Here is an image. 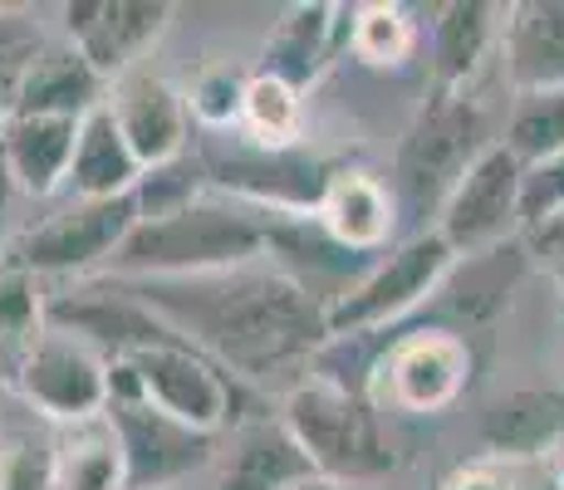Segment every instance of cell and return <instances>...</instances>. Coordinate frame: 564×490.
Segmentation results:
<instances>
[{
	"label": "cell",
	"mask_w": 564,
	"mask_h": 490,
	"mask_svg": "<svg viewBox=\"0 0 564 490\" xmlns=\"http://www.w3.org/2000/svg\"><path fill=\"white\" fill-rule=\"evenodd\" d=\"M113 285L143 300L167 329H177L221 373H236L251 388L305 383L314 353L329 344L324 324L329 304L285 265H246L197 280H113Z\"/></svg>",
	"instance_id": "cell-1"
},
{
	"label": "cell",
	"mask_w": 564,
	"mask_h": 490,
	"mask_svg": "<svg viewBox=\"0 0 564 490\" xmlns=\"http://www.w3.org/2000/svg\"><path fill=\"white\" fill-rule=\"evenodd\" d=\"M270 241H275V216L241 206L231 196H202L187 211L138 221L108 280H197V275H226V270L265 265Z\"/></svg>",
	"instance_id": "cell-2"
},
{
	"label": "cell",
	"mask_w": 564,
	"mask_h": 490,
	"mask_svg": "<svg viewBox=\"0 0 564 490\" xmlns=\"http://www.w3.org/2000/svg\"><path fill=\"white\" fill-rule=\"evenodd\" d=\"M280 422L300 442V451L310 456L314 476L344 490L388 481L398 471V442L383 422V407L364 392L305 378V383L285 388Z\"/></svg>",
	"instance_id": "cell-3"
},
{
	"label": "cell",
	"mask_w": 564,
	"mask_h": 490,
	"mask_svg": "<svg viewBox=\"0 0 564 490\" xmlns=\"http://www.w3.org/2000/svg\"><path fill=\"white\" fill-rule=\"evenodd\" d=\"M491 148L486 138V108L471 89H432L408 118L403 143L393 157V196L398 211L408 216H437L447 206L452 187L481 152Z\"/></svg>",
	"instance_id": "cell-4"
},
{
	"label": "cell",
	"mask_w": 564,
	"mask_h": 490,
	"mask_svg": "<svg viewBox=\"0 0 564 490\" xmlns=\"http://www.w3.org/2000/svg\"><path fill=\"white\" fill-rule=\"evenodd\" d=\"M197 157L216 196H231V202L256 206L265 216H285V221H305L319 211L329 182L349 167L310 143L265 148L246 133H202Z\"/></svg>",
	"instance_id": "cell-5"
},
{
	"label": "cell",
	"mask_w": 564,
	"mask_h": 490,
	"mask_svg": "<svg viewBox=\"0 0 564 490\" xmlns=\"http://www.w3.org/2000/svg\"><path fill=\"white\" fill-rule=\"evenodd\" d=\"M457 260L462 255L437 231H412L408 241H398L359 280H349L334 294V304L324 309L329 339H339V334H393V324H403L408 314L437 300Z\"/></svg>",
	"instance_id": "cell-6"
},
{
	"label": "cell",
	"mask_w": 564,
	"mask_h": 490,
	"mask_svg": "<svg viewBox=\"0 0 564 490\" xmlns=\"http://www.w3.org/2000/svg\"><path fill=\"white\" fill-rule=\"evenodd\" d=\"M138 221L143 216H138L133 196H118V202H64L54 216L35 221L30 231H20L10 241L6 265H20L40 280L74 275V285L99 280Z\"/></svg>",
	"instance_id": "cell-7"
},
{
	"label": "cell",
	"mask_w": 564,
	"mask_h": 490,
	"mask_svg": "<svg viewBox=\"0 0 564 490\" xmlns=\"http://www.w3.org/2000/svg\"><path fill=\"white\" fill-rule=\"evenodd\" d=\"M471 344L447 324H422V329L393 334V344L378 358V373L368 398L383 412L403 417H437L466 392L471 378Z\"/></svg>",
	"instance_id": "cell-8"
},
{
	"label": "cell",
	"mask_w": 564,
	"mask_h": 490,
	"mask_svg": "<svg viewBox=\"0 0 564 490\" xmlns=\"http://www.w3.org/2000/svg\"><path fill=\"white\" fill-rule=\"evenodd\" d=\"M10 388L50 427L89 422L108 412V358L74 334L45 329L40 339L20 348L15 368H10Z\"/></svg>",
	"instance_id": "cell-9"
},
{
	"label": "cell",
	"mask_w": 564,
	"mask_h": 490,
	"mask_svg": "<svg viewBox=\"0 0 564 490\" xmlns=\"http://www.w3.org/2000/svg\"><path fill=\"white\" fill-rule=\"evenodd\" d=\"M520 182H525V162L496 138L462 172V182L452 187L432 231L457 250L462 260L520 241Z\"/></svg>",
	"instance_id": "cell-10"
},
{
	"label": "cell",
	"mask_w": 564,
	"mask_h": 490,
	"mask_svg": "<svg viewBox=\"0 0 564 490\" xmlns=\"http://www.w3.org/2000/svg\"><path fill=\"white\" fill-rule=\"evenodd\" d=\"M108 417H113L118 442H123L128 490H187L192 476L216 466L226 442L167 417L153 402H113Z\"/></svg>",
	"instance_id": "cell-11"
},
{
	"label": "cell",
	"mask_w": 564,
	"mask_h": 490,
	"mask_svg": "<svg viewBox=\"0 0 564 490\" xmlns=\"http://www.w3.org/2000/svg\"><path fill=\"white\" fill-rule=\"evenodd\" d=\"M128 358H133L138 378H143V398L167 412V417L187 422L197 432H212V437H226L241 422V412H236V383H226L221 368L206 353H197L187 339L138 348Z\"/></svg>",
	"instance_id": "cell-12"
},
{
	"label": "cell",
	"mask_w": 564,
	"mask_h": 490,
	"mask_svg": "<svg viewBox=\"0 0 564 490\" xmlns=\"http://www.w3.org/2000/svg\"><path fill=\"white\" fill-rule=\"evenodd\" d=\"M64 15V40L118 84L123 74L143 69V54L167 35L177 6L167 0H69Z\"/></svg>",
	"instance_id": "cell-13"
},
{
	"label": "cell",
	"mask_w": 564,
	"mask_h": 490,
	"mask_svg": "<svg viewBox=\"0 0 564 490\" xmlns=\"http://www.w3.org/2000/svg\"><path fill=\"white\" fill-rule=\"evenodd\" d=\"M108 113H113L118 133L128 138L133 157L143 162V172L167 167L192 152L197 123L187 113V94L153 69H133L118 84H108Z\"/></svg>",
	"instance_id": "cell-14"
},
{
	"label": "cell",
	"mask_w": 564,
	"mask_h": 490,
	"mask_svg": "<svg viewBox=\"0 0 564 490\" xmlns=\"http://www.w3.org/2000/svg\"><path fill=\"white\" fill-rule=\"evenodd\" d=\"M354 6H334V0H300L285 6L280 20L270 25L265 45H260V74H275L290 89H314L324 74L334 69L344 50H349Z\"/></svg>",
	"instance_id": "cell-15"
},
{
	"label": "cell",
	"mask_w": 564,
	"mask_h": 490,
	"mask_svg": "<svg viewBox=\"0 0 564 490\" xmlns=\"http://www.w3.org/2000/svg\"><path fill=\"white\" fill-rule=\"evenodd\" d=\"M310 476V456L290 437L280 412H260V417H241L226 432L206 490H290Z\"/></svg>",
	"instance_id": "cell-16"
},
{
	"label": "cell",
	"mask_w": 564,
	"mask_h": 490,
	"mask_svg": "<svg viewBox=\"0 0 564 490\" xmlns=\"http://www.w3.org/2000/svg\"><path fill=\"white\" fill-rule=\"evenodd\" d=\"M108 104V79L84 59L69 40L35 45L10 89V113H45V118H89Z\"/></svg>",
	"instance_id": "cell-17"
},
{
	"label": "cell",
	"mask_w": 564,
	"mask_h": 490,
	"mask_svg": "<svg viewBox=\"0 0 564 490\" xmlns=\"http://www.w3.org/2000/svg\"><path fill=\"white\" fill-rule=\"evenodd\" d=\"M486 456L506 466L555 461L564 446V388H511L481 412Z\"/></svg>",
	"instance_id": "cell-18"
},
{
	"label": "cell",
	"mask_w": 564,
	"mask_h": 490,
	"mask_svg": "<svg viewBox=\"0 0 564 490\" xmlns=\"http://www.w3.org/2000/svg\"><path fill=\"white\" fill-rule=\"evenodd\" d=\"M398 216H403L398 196L383 177H373L364 167H344L324 192L314 226L349 255H378V250H393L388 241L398 231Z\"/></svg>",
	"instance_id": "cell-19"
},
{
	"label": "cell",
	"mask_w": 564,
	"mask_h": 490,
	"mask_svg": "<svg viewBox=\"0 0 564 490\" xmlns=\"http://www.w3.org/2000/svg\"><path fill=\"white\" fill-rule=\"evenodd\" d=\"M506 6L491 0H452L432 10L427 25V59H432V89H471L481 64L501 54Z\"/></svg>",
	"instance_id": "cell-20"
},
{
	"label": "cell",
	"mask_w": 564,
	"mask_h": 490,
	"mask_svg": "<svg viewBox=\"0 0 564 490\" xmlns=\"http://www.w3.org/2000/svg\"><path fill=\"white\" fill-rule=\"evenodd\" d=\"M84 118H45V113H10L0 128V152L15 177L20 196L30 202H50L69 187L74 148H79Z\"/></svg>",
	"instance_id": "cell-21"
},
{
	"label": "cell",
	"mask_w": 564,
	"mask_h": 490,
	"mask_svg": "<svg viewBox=\"0 0 564 490\" xmlns=\"http://www.w3.org/2000/svg\"><path fill=\"white\" fill-rule=\"evenodd\" d=\"M501 69L516 94L564 89V0H516V6H506Z\"/></svg>",
	"instance_id": "cell-22"
},
{
	"label": "cell",
	"mask_w": 564,
	"mask_h": 490,
	"mask_svg": "<svg viewBox=\"0 0 564 490\" xmlns=\"http://www.w3.org/2000/svg\"><path fill=\"white\" fill-rule=\"evenodd\" d=\"M143 182V162L133 157L128 138L118 133L113 113L94 108L79 123V148H74V167H69V202H118V196H133Z\"/></svg>",
	"instance_id": "cell-23"
},
{
	"label": "cell",
	"mask_w": 564,
	"mask_h": 490,
	"mask_svg": "<svg viewBox=\"0 0 564 490\" xmlns=\"http://www.w3.org/2000/svg\"><path fill=\"white\" fill-rule=\"evenodd\" d=\"M54 486L59 490H128L123 442L108 412L54 427Z\"/></svg>",
	"instance_id": "cell-24"
},
{
	"label": "cell",
	"mask_w": 564,
	"mask_h": 490,
	"mask_svg": "<svg viewBox=\"0 0 564 490\" xmlns=\"http://www.w3.org/2000/svg\"><path fill=\"white\" fill-rule=\"evenodd\" d=\"M417 50H422V25L412 20V10L388 6V0H364V6H354L349 54L364 59L368 69H403V64H412Z\"/></svg>",
	"instance_id": "cell-25"
},
{
	"label": "cell",
	"mask_w": 564,
	"mask_h": 490,
	"mask_svg": "<svg viewBox=\"0 0 564 490\" xmlns=\"http://www.w3.org/2000/svg\"><path fill=\"white\" fill-rule=\"evenodd\" d=\"M251 143L265 148H295L305 143V94L290 89L275 74L251 69V84H246V104H241V128Z\"/></svg>",
	"instance_id": "cell-26"
},
{
	"label": "cell",
	"mask_w": 564,
	"mask_h": 490,
	"mask_svg": "<svg viewBox=\"0 0 564 490\" xmlns=\"http://www.w3.org/2000/svg\"><path fill=\"white\" fill-rule=\"evenodd\" d=\"M501 143L511 148L525 167L540 157H550V152H564V89L516 94Z\"/></svg>",
	"instance_id": "cell-27"
},
{
	"label": "cell",
	"mask_w": 564,
	"mask_h": 490,
	"mask_svg": "<svg viewBox=\"0 0 564 490\" xmlns=\"http://www.w3.org/2000/svg\"><path fill=\"white\" fill-rule=\"evenodd\" d=\"M246 84L251 74L236 69V64H202L192 74L187 94V113L202 133H236L241 128V104H246Z\"/></svg>",
	"instance_id": "cell-28"
},
{
	"label": "cell",
	"mask_w": 564,
	"mask_h": 490,
	"mask_svg": "<svg viewBox=\"0 0 564 490\" xmlns=\"http://www.w3.org/2000/svg\"><path fill=\"white\" fill-rule=\"evenodd\" d=\"M202 196H212V182H206V167H202L197 148H192L187 157L167 162V167L143 172L133 202H138V216H143V221H158V216L187 211V206L202 202Z\"/></svg>",
	"instance_id": "cell-29"
},
{
	"label": "cell",
	"mask_w": 564,
	"mask_h": 490,
	"mask_svg": "<svg viewBox=\"0 0 564 490\" xmlns=\"http://www.w3.org/2000/svg\"><path fill=\"white\" fill-rule=\"evenodd\" d=\"M45 329H50V294L40 290V275H30L20 265H0V339H15L25 348Z\"/></svg>",
	"instance_id": "cell-30"
},
{
	"label": "cell",
	"mask_w": 564,
	"mask_h": 490,
	"mask_svg": "<svg viewBox=\"0 0 564 490\" xmlns=\"http://www.w3.org/2000/svg\"><path fill=\"white\" fill-rule=\"evenodd\" d=\"M0 490H59L54 442H35L30 432H0Z\"/></svg>",
	"instance_id": "cell-31"
},
{
	"label": "cell",
	"mask_w": 564,
	"mask_h": 490,
	"mask_svg": "<svg viewBox=\"0 0 564 490\" xmlns=\"http://www.w3.org/2000/svg\"><path fill=\"white\" fill-rule=\"evenodd\" d=\"M564 216V152L530 162L525 182H520V236L540 231V226Z\"/></svg>",
	"instance_id": "cell-32"
},
{
	"label": "cell",
	"mask_w": 564,
	"mask_h": 490,
	"mask_svg": "<svg viewBox=\"0 0 564 490\" xmlns=\"http://www.w3.org/2000/svg\"><path fill=\"white\" fill-rule=\"evenodd\" d=\"M437 490H516V471L496 456H476V461H462L452 466L447 476L437 481Z\"/></svg>",
	"instance_id": "cell-33"
},
{
	"label": "cell",
	"mask_w": 564,
	"mask_h": 490,
	"mask_svg": "<svg viewBox=\"0 0 564 490\" xmlns=\"http://www.w3.org/2000/svg\"><path fill=\"white\" fill-rule=\"evenodd\" d=\"M525 241V250L540 260V265L550 270V275L564 285V216L560 221H550V226H540V231H530V236H520Z\"/></svg>",
	"instance_id": "cell-34"
},
{
	"label": "cell",
	"mask_w": 564,
	"mask_h": 490,
	"mask_svg": "<svg viewBox=\"0 0 564 490\" xmlns=\"http://www.w3.org/2000/svg\"><path fill=\"white\" fill-rule=\"evenodd\" d=\"M516 471V490H564V471L555 461H525L511 466Z\"/></svg>",
	"instance_id": "cell-35"
},
{
	"label": "cell",
	"mask_w": 564,
	"mask_h": 490,
	"mask_svg": "<svg viewBox=\"0 0 564 490\" xmlns=\"http://www.w3.org/2000/svg\"><path fill=\"white\" fill-rule=\"evenodd\" d=\"M15 177H10V167H6V152H0V250H10L6 246V226H10V211H15Z\"/></svg>",
	"instance_id": "cell-36"
},
{
	"label": "cell",
	"mask_w": 564,
	"mask_h": 490,
	"mask_svg": "<svg viewBox=\"0 0 564 490\" xmlns=\"http://www.w3.org/2000/svg\"><path fill=\"white\" fill-rule=\"evenodd\" d=\"M290 490H344V486L324 481V476H310V481H300V486H290Z\"/></svg>",
	"instance_id": "cell-37"
},
{
	"label": "cell",
	"mask_w": 564,
	"mask_h": 490,
	"mask_svg": "<svg viewBox=\"0 0 564 490\" xmlns=\"http://www.w3.org/2000/svg\"><path fill=\"white\" fill-rule=\"evenodd\" d=\"M555 466H560V471H564V446H560V451H555Z\"/></svg>",
	"instance_id": "cell-38"
},
{
	"label": "cell",
	"mask_w": 564,
	"mask_h": 490,
	"mask_svg": "<svg viewBox=\"0 0 564 490\" xmlns=\"http://www.w3.org/2000/svg\"><path fill=\"white\" fill-rule=\"evenodd\" d=\"M6 378H10V373H6V358H0V383H6Z\"/></svg>",
	"instance_id": "cell-39"
}]
</instances>
